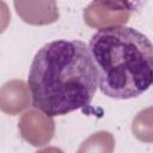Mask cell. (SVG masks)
<instances>
[{
    "instance_id": "cell-1",
    "label": "cell",
    "mask_w": 153,
    "mask_h": 153,
    "mask_svg": "<svg viewBox=\"0 0 153 153\" xmlns=\"http://www.w3.org/2000/svg\"><path fill=\"white\" fill-rule=\"evenodd\" d=\"M27 87L33 108L49 117L88 106L98 87L88 45L79 39L44 44L31 62Z\"/></svg>"
},
{
    "instance_id": "cell-2",
    "label": "cell",
    "mask_w": 153,
    "mask_h": 153,
    "mask_svg": "<svg viewBox=\"0 0 153 153\" xmlns=\"http://www.w3.org/2000/svg\"><path fill=\"white\" fill-rule=\"evenodd\" d=\"M88 49L102 93L130 99L146 92L153 82V47L137 30L118 25L98 30Z\"/></svg>"
},
{
    "instance_id": "cell-3",
    "label": "cell",
    "mask_w": 153,
    "mask_h": 153,
    "mask_svg": "<svg viewBox=\"0 0 153 153\" xmlns=\"http://www.w3.org/2000/svg\"><path fill=\"white\" fill-rule=\"evenodd\" d=\"M130 4L121 1H93L84 12L85 23L92 27L106 29L126 23L130 14Z\"/></svg>"
},
{
    "instance_id": "cell-4",
    "label": "cell",
    "mask_w": 153,
    "mask_h": 153,
    "mask_svg": "<svg viewBox=\"0 0 153 153\" xmlns=\"http://www.w3.org/2000/svg\"><path fill=\"white\" fill-rule=\"evenodd\" d=\"M20 135L32 146H43L48 143L55 131L53 117L47 116L38 109H30L24 112L18 122Z\"/></svg>"
},
{
    "instance_id": "cell-5",
    "label": "cell",
    "mask_w": 153,
    "mask_h": 153,
    "mask_svg": "<svg viewBox=\"0 0 153 153\" xmlns=\"http://www.w3.org/2000/svg\"><path fill=\"white\" fill-rule=\"evenodd\" d=\"M30 102L29 87L23 80H11L0 88V110L8 115L23 111Z\"/></svg>"
},
{
    "instance_id": "cell-6",
    "label": "cell",
    "mask_w": 153,
    "mask_h": 153,
    "mask_svg": "<svg viewBox=\"0 0 153 153\" xmlns=\"http://www.w3.org/2000/svg\"><path fill=\"white\" fill-rule=\"evenodd\" d=\"M115 139L110 131L99 130L82 141L76 153H112Z\"/></svg>"
},
{
    "instance_id": "cell-7",
    "label": "cell",
    "mask_w": 153,
    "mask_h": 153,
    "mask_svg": "<svg viewBox=\"0 0 153 153\" xmlns=\"http://www.w3.org/2000/svg\"><path fill=\"white\" fill-rule=\"evenodd\" d=\"M54 2H50L49 6H51ZM14 6L17 8V13L23 18L24 22L35 24V25H42V24H50L55 22L59 17L56 7L53 10H49V6L44 10H29L26 8L22 2L16 1Z\"/></svg>"
},
{
    "instance_id": "cell-8",
    "label": "cell",
    "mask_w": 153,
    "mask_h": 153,
    "mask_svg": "<svg viewBox=\"0 0 153 153\" xmlns=\"http://www.w3.org/2000/svg\"><path fill=\"white\" fill-rule=\"evenodd\" d=\"M10 18H11V14H10L7 5L5 2L0 1V33L7 27Z\"/></svg>"
},
{
    "instance_id": "cell-9",
    "label": "cell",
    "mask_w": 153,
    "mask_h": 153,
    "mask_svg": "<svg viewBox=\"0 0 153 153\" xmlns=\"http://www.w3.org/2000/svg\"><path fill=\"white\" fill-rule=\"evenodd\" d=\"M35 153H63V151L57 148V147H45V148L39 149Z\"/></svg>"
}]
</instances>
